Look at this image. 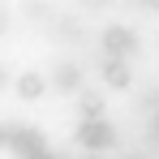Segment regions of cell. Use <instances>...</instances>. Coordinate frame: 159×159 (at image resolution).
I'll use <instances>...</instances> for the list:
<instances>
[{
  "label": "cell",
  "instance_id": "9c48e42d",
  "mask_svg": "<svg viewBox=\"0 0 159 159\" xmlns=\"http://www.w3.org/2000/svg\"><path fill=\"white\" fill-rule=\"evenodd\" d=\"M30 159H60V155H56V151H48V146H39V151H34Z\"/></svg>",
  "mask_w": 159,
  "mask_h": 159
},
{
  "label": "cell",
  "instance_id": "7a4b0ae2",
  "mask_svg": "<svg viewBox=\"0 0 159 159\" xmlns=\"http://www.w3.org/2000/svg\"><path fill=\"white\" fill-rule=\"evenodd\" d=\"M0 146H9L17 159H30L39 146H48V142H43V133H39V129H30V125H13V129L4 133V142H0Z\"/></svg>",
  "mask_w": 159,
  "mask_h": 159
},
{
  "label": "cell",
  "instance_id": "6da1fadb",
  "mask_svg": "<svg viewBox=\"0 0 159 159\" xmlns=\"http://www.w3.org/2000/svg\"><path fill=\"white\" fill-rule=\"evenodd\" d=\"M73 138H78V146H86V151H112V146H116V129L107 125L103 116H90V120H82Z\"/></svg>",
  "mask_w": 159,
  "mask_h": 159
},
{
  "label": "cell",
  "instance_id": "52a82bcc",
  "mask_svg": "<svg viewBox=\"0 0 159 159\" xmlns=\"http://www.w3.org/2000/svg\"><path fill=\"white\" fill-rule=\"evenodd\" d=\"M78 103H82L86 116H99V112H103V99H99V95H78Z\"/></svg>",
  "mask_w": 159,
  "mask_h": 159
},
{
  "label": "cell",
  "instance_id": "8992f818",
  "mask_svg": "<svg viewBox=\"0 0 159 159\" xmlns=\"http://www.w3.org/2000/svg\"><path fill=\"white\" fill-rule=\"evenodd\" d=\"M56 86H60V90H78V86H82V69L60 65V69H56Z\"/></svg>",
  "mask_w": 159,
  "mask_h": 159
},
{
  "label": "cell",
  "instance_id": "277c9868",
  "mask_svg": "<svg viewBox=\"0 0 159 159\" xmlns=\"http://www.w3.org/2000/svg\"><path fill=\"white\" fill-rule=\"evenodd\" d=\"M103 78H107V86H116V90H129V82H133L120 56H107L103 60Z\"/></svg>",
  "mask_w": 159,
  "mask_h": 159
},
{
  "label": "cell",
  "instance_id": "ba28073f",
  "mask_svg": "<svg viewBox=\"0 0 159 159\" xmlns=\"http://www.w3.org/2000/svg\"><path fill=\"white\" fill-rule=\"evenodd\" d=\"M146 133H151V146H155V151H159V112H155V116H151V125H146Z\"/></svg>",
  "mask_w": 159,
  "mask_h": 159
},
{
  "label": "cell",
  "instance_id": "30bf717a",
  "mask_svg": "<svg viewBox=\"0 0 159 159\" xmlns=\"http://www.w3.org/2000/svg\"><path fill=\"white\" fill-rule=\"evenodd\" d=\"M142 4H146V9H151V13H159V0H142Z\"/></svg>",
  "mask_w": 159,
  "mask_h": 159
},
{
  "label": "cell",
  "instance_id": "7c38bea8",
  "mask_svg": "<svg viewBox=\"0 0 159 159\" xmlns=\"http://www.w3.org/2000/svg\"><path fill=\"white\" fill-rule=\"evenodd\" d=\"M0 142H4V129H0Z\"/></svg>",
  "mask_w": 159,
  "mask_h": 159
},
{
  "label": "cell",
  "instance_id": "8fae6325",
  "mask_svg": "<svg viewBox=\"0 0 159 159\" xmlns=\"http://www.w3.org/2000/svg\"><path fill=\"white\" fill-rule=\"evenodd\" d=\"M95 4H107V0H95Z\"/></svg>",
  "mask_w": 159,
  "mask_h": 159
},
{
  "label": "cell",
  "instance_id": "5b68a950",
  "mask_svg": "<svg viewBox=\"0 0 159 159\" xmlns=\"http://www.w3.org/2000/svg\"><path fill=\"white\" fill-rule=\"evenodd\" d=\"M43 90H48V78H43V73H22V78H17V95H22V99H39Z\"/></svg>",
  "mask_w": 159,
  "mask_h": 159
},
{
  "label": "cell",
  "instance_id": "3957f363",
  "mask_svg": "<svg viewBox=\"0 0 159 159\" xmlns=\"http://www.w3.org/2000/svg\"><path fill=\"white\" fill-rule=\"evenodd\" d=\"M103 48H107L112 56H120V60H129V56H138V34H133L129 26H107Z\"/></svg>",
  "mask_w": 159,
  "mask_h": 159
}]
</instances>
